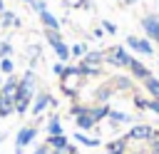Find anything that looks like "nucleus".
Returning a JSON list of instances; mask_svg holds the SVG:
<instances>
[{
    "instance_id": "f257e3e1",
    "label": "nucleus",
    "mask_w": 159,
    "mask_h": 154,
    "mask_svg": "<svg viewBox=\"0 0 159 154\" xmlns=\"http://www.w3.org/2000/svg\"><path fill=\"white\" fill-rule=\"evenodd\" d=\"M132 60H134V57L127 52L124 45H112L109 50H104V62H107L109 67H127V70H129Z\"/></svg>"
},
{
    "instance_id": "f03ea898",
    "label": "nucleus",
    "mask_w": 159,
    "mask_h": 154,
    "mask_svg": "<svg viewBox=\"0 0 159 154\" xmlns=\"http://www.w3.org/2000/svg\"><path fill=\"white\" fill-rule=\"evenodd\" d=\"M60 102L50 94V92H45V89H40V92H35V97H32V104H30V112L35 114V117H40L47 107H57Z\"/></svg>"
},
{
    "instance_id": "7ed1b4c3",
    "label": "nucleus",
    "mask_w": 159,
    "mask_h": 154,
    "mask_svg": "<svg viewBox=\"0 0 159 154\" xmlns=\"http://www.w3.org/2000/svg\"><path fill=\"white\" fill-rule=\"evenodd\" d=\"M139 25H142L147 40H149L152 45H159V15H157V12H149V15H144V17L139 20Z\"/></svg>"
},
{
    "instance_id": "20e7f679",
    "label": "nucleus",
    "mask_w": 159,
    "mask_h": 154,
    "mask_svg": "<svg viewBox=\"0 0 159 154\" xmlns=\"http://www.w3.org/2000/svg\"><path fill=\"white\" fill-rule=\"evenodd\" d=\"M124 137H127V142H147L149 144V139L154 137V127L147 122H139V124H132Z\"/></svg>"
},
{
    "instance_id": "39448f33",
    "label": "nucleus",
    "mask_w": 159,
    "mask_h": 154,
    "mask_svg": "<svg viewBox=\"0 0 159 154\" xmlns=\"http://www.w3.org/2000/svg\"><path fill=\"white\" fill-rule=\"evenodd\" d=\"M37 137V127H20L17 137H15V154H25V147L32 144Z\"/></svg>"
},
{
    "instance_id": "423d86ee",
    "label": "nucleus",
    "mask_w": 159,
    "mask_h": 154,
    "mask_svg": "<svg viewBox=\"0 0 159 154\" xmlns=\"http://www.w3.org/2000/svg\"><path fill=\"white\" fill-rule=\"evenodd\" d=\"M127 47H132L137 55H144V57H152L157 50H154V45L147 40V37H137V35H129L127 37Z\"/></svg>"
},
{
    "instance_id": "0eeeda50",
    "label": "nucleus",
    "mask_w": 159,
    "mask_h": 154,
    "mask_svg": "<svg viewBox=\"0 0 159 154\" xmlns=\"http://www.w3.org/2000/svg\"><path fill=\"white\" fill-rule=\"evenodd\" d=\"M32 92H27V89H17V97H15V114H25V112H30V104H32Z\"/></svg>"
},
{
    "instance_id": "6e6552de",
    "label": "nucleus",
    "mask_w": 159,
    "mask_h": 154,
    "mask_svg": "<svg viewBox=\"0 0 159 154\" xmlns=\"http://www.w3.org/2000/svg\"><path fill=\"white\" fill-rule=\"evenodd\" d=\"M75 124H77V132H92V129H97V119L92 117V112H89V107L82 112V114H77L75 117Z\"/></svg>"
},
{
    "instance_id": "1a4fd4ad",
    "label": "nucleus",
    "mask_w": 159,
    "mask_h": 154,
    "mask_svg": "<svg viewBox=\"0 0 159 154\" xmlns=\"http://www.w3.org/2000/svg\"><path fill=\"white\" fill-rule=\"evenodd\" d=\"M17 89H20V79H17L15 75H10V77L2 82V87H0L2 97H5V99H10V102H15V97H17Z\"/></svg>"
},
{
    "instance_id": "9d476101",
    "label": "nucleus",
    "mask_w": 159,
    "mask_h": 154,
    "mask_svg": "<svg viewBox=\"0 0 159 154\" xmlns=\"http://www.w3.org/2000/svg\"><path fill=\"white\" fill-rule=\"evenodd\" d=\"M129 72H132V79H139V82H144L147 77H152V70H149V67H147L142 60H132Z\"/></svg>"
},
{
    "instance_id": "9b49d317",
    "label": "nucleus",
    "mask_w": 159,
    "mask_h": 154,
    "mask_svg": "<svg viewBox=\"0 0 159 154\" xmlns=\"http://www.w3.org/2000/svg\"><path fill=\"white\" fill-rule=\"evenodd\" d=\"M80 62H84V65H89V67H102V65H104V52H102V50H89Z\"/></svg>"
},
{
    "instance_id": "f8f14e48",
    "label": "nucleus",
    "mask_w": 159,
    "mask_h": 154,
    "mask_svg": "<svg viewBox=\"0 0 159 154\" xmlns=\"http://www.w3.org/2000/svg\"><path fill=\"white\" fill-rule=\"evenodd\" d=\"M50 149H60V152H65L72 142H70V137L67 134H55V137H47V142H45Z\"/></svg>"
},
{
    "instance_id": "ddd939ff",
    "label": "nucleus",
    "mask_w": 159,
    "mask_h": 154,
    "mask_svg": "<svg viewBox=\"0 0 159 154\" xmlns=\"http://www.w3.org/2000/svg\"><path fill=\"white\" fill-rule=\"evenodd\" d=\"M40 25L45 30H60V17H55L50 10H42L40 12Z\"/></svg>"
},
{
    "instance_id": "4468645a",
    "label": "nucleus",
    "mask_w": 159,
    "mask_h": 154,
    "mask_svg": "<svg viewBox=\"0 0 159 154\" xmlns=\"http://www.w3.org/2000/svg\"><path fill=\"white\" fill-rule=\"evenodd\" d=\"M20 87L22 89H27V92H37V75H35V70H27L25 75H22V79H20Z\"/></svg>"
},
{
    "instance_id": "2eb2a0df",
    "label": "nucleus",
    "mask_w": 159,
    "mask_h": 154,
    "mask_svg": "<svg viewBox=\"0 0 159 154\" xmlns=\"http://www.w3.org/2000/svg\"><path fill=\"white\" fill-rule=\"evenodd\" d=\"M129 144H127V137H119V139H112L104 144V152H117V154H127Z\"/></svg>"
},
{
    "instance_id": "dca6fc26",
    "label": "nucleus",
    "mask_w": 159,
    "mask_h": 154,
    "mask_svg": "<svg viewBox=\"0 0 159 154\" xmlns=\"http://www.w3.org/2000/svg\"><path fill=\"white\" fill-rule=\"evenodd\" d=\"M109 87L114 92H129L134 84H132V77H114V79H109Z\"/></svg>"
},
{
    "instance_id": "f3484780",
    "label": "nucleus",
    "mask_w": 159,
    "mask_h": 154,
    "mask_svg": "<svg viewBox=\"0 0 159 154\" xmlns=\"http://www.w3.org/2000/svg\"><path fill=\"white\" fill-rule=\"evenodd\" d=\"M89 112H92V117H94L97 122H102V119L109 117L112 107H109V102H104V104H94V107H89Z\"/></svg>"
},
{
    "instance_id": "a211bd4d",
    "label": "nucleus",
    "mask_w": 159,
    "mask_h": 154,
    "mask_svg": "<svg viewBox=\"0 0 159 154\" xmlns=\"http://www.w3.org/2000/svg\"><path fill=\"white\" fill-rule=\"evenodd\" d=\"M45 132H47V137L65 134V129H62V124H60V117H57V114H52V117H50V122L45 124Z\"/></svg>"
},
{
    "instance_id": "6ab92c4d",
    "label": "nucleus",
    "mask_w": 159,
    "mask_h": 154,
    "mask_svg": "<svg viewBox=\"0 0 159 154\" xmlns=\"http://www.w3.org/2000/svg\"><path fill=\"white\" fill-rule=\"evenodd\" d=\"M114 94V89L109 87V84H99L97 89H94V99L99 102V104H104V102H109V97Z\"/></svg>"
},
{
    "instance_id": "aec40b11",
    "label": "nucleus",
    "mask_w": 159,
    "mask_h": 154,
    "mask_svg": "<svg viewBox=\"0 0 159 154\" xmlns=\"http://www.w3.org/2000/svg\"><path fill=\"white\" fill-rule=\"evenodd\" d=\"M75 142H77V144H84V147H92V149L102 144V142H99L97 137H87L84 132H75Z\"/></svg>"
},
{
    "instance_id": "412c9836",
    "label": "nucleus",
    "mask_w": 159,
    "mask_h": 154,
    "mask_svg": "<svg viewBox=\"0 0 159 154\" xmlns=\"http://www.w3.org/2000/svg\"><path fill=\"white\" fill-rule=\"evenodd\" d=\"M142 87L152 94V97H159V77L157 75H152V77H147L144 82H142Z\"/></svg>"
},
{
    "instance_id": "4be33fe9",
    "label": "nucleus",
    "mask_w": 159,
    "mask_h": 154,
    "mask_svg": "<svg viewBox=\"0 0 159 154\" xmlns=\"http://www.w3.org/2000/svg\"><path fill=\"white\" fill-rule=\"evenodd\" d=\"M87 52H89V47H87L84 42H75V45H70V60H72V57L82 60V57H84Z\"/></svg>"
},
{
    "instance_id": "5701e85b",
    "label": "nucleus",
    "mask_w": 159,
    "mask_h": 154,
    "mask_svg": "<svg viewBox=\"0 0 159 154\" xmlns=\"http://www.w3.org/2000/svg\"><path fill=\"white\" fill-rule=\"evenodd\" d=\"M107 119H109V124H112V127H117L119 122H132V117H129L127 112H119V109H112Z\"/></svg>"
},
{
    "instance_id": "b1692460",
    "label": "nucleus",
    "mask_w": 159,
    "mask_h": 154,
    "mask_svg": "<svg viewBox=\"0 0 159 154\" xmlns=\"http://www.w3.org/2000/svg\"><path fill=\"white\" fill-rule=\"evenodd\" d=\"M15 22H17V15L10 12V10H2V15H0V27H15Z\"/></svg>"
},
{
    "instance_id": "393cba45",
    "label": "nucleus",
    "mask_w": 159,
    "mask_h": 154,
    "mask_svg": "<svg viewBox=\"0 0 159 154\" xmlns=\"http://www.w3.org/2000/svg\"><path fill=\"white\" fill-rule=\"evenodd\" d=\"M52 50H55V55L60 57V62H67V60H70V45H67V42H60V45H55Z\"/></svg>"
},
{
    "instance_id": "a878e982",
    "label": "nucleus",
    "mask_w": 159,
    "mask_h": 154,
    "mask_svg": "<svg viewBox=\"0 0 159 154\" xmlns=\"http://www.w3.org/2000/svg\"><path fill=\"white\" fill-rule=\"evenodd\" d=\"M77 67H80L82 77H99V75H102V67H89V65H84V62H80Z\"/></svg>"
},
{
    "instance_id": "bb28decb",
    "label": "nucleus",
    "mask_w": 159,
    "mask_h": 154,
    "mask_svg": "<svg viewBox=\"0 0 159 154\" xmlns=\"http://www.w3.org/2000/svg\"><path fill=\"white\" fill-rule=\"evenodd\" d=\"M0 75H15V62H12V57H2L0 60Z\"/></svg>"
},
{
    "instance_id": "cd10ccee",
    "label": "nucleus",
    "mask_w": 159,
    "mask_h": 154,
    "mask_svg": "<svg viewBox=\"0 0 159 154\" xmlns=\"http://www.w3.org/2000/svg\"><path fill=\"white\" fill-rule=\"evenodd\" d=\"M45 40L55 47V45H60V42H65L62 40V35H60V30H45Z\"/></svg>"
},
{
    "instance_id": "c85d7f7f",
    "label": "nucleus",
    "mask_w": 159,
    "mask_h": 154,
    "mask_svg": "<svg viewBox=\"0 0 159 154\" xmlns=\"http://www.w3.org/2000/svg\"><path fill=\"white\" fill-rule=\"evenodd\" d=\"M10 114H15V102L5 99V102L0 104V119H5V117H10Z\"/></svg>"
},
{
    "instance_id": "c756f323",
    "label": "nucleus",
    "mask_w": 159,
    "mask_h": 154,
    "mask_svg": "<svg viewBox=\"0 0 159 154\" xmlns=\"http://www.w3.org/2000/svg\"><path fill=\"white\" fill-rule=\"evenodd\" d=\"M149 154H159V129H154V137L149 139Z\"/></svg>"
},
{
    "instance_id": "7c9ffc66",
    "label": "nucleus",
    "mask_w": 159,
    "mask_h": 154,
    "mask_svg": "<svg viewBox=\"0 0 159 154\" xmlns=\"http://www.w3.org/2000/svg\"><path fill=\"white\" fill-rule=\"evenodd\" d=\"M99 25H102V30H104L107 35H117V25H114L112 20H102Z\"/></svg>"
},
{
    "instance_id": "2f4dec72",
    "label": "nucleus",
    "mask_w": 159,
    "mask_h": 154,
    "mask_svg": "<svg viewBox=\"0 0 159 154\" xmlns=\"http://www.w3.org/2000/svg\"><path fill=\"white\" fill-rule=\"evenodd\" d=\"M10 55H12V45H10L7 40L0 42V60H2V57H10Z\"/></svg>"
},
{
    "instance_id": "473e14b6",
    "label": "nucleus",
    "mask_w": 159,
    "mask_h": 154,
    "mask_svg": "<svg viewBox=\"0 0 159 154\" xmlns=\"http://www.w3.org/2000/svg\"><path fill=\"white\" fill-rule=\"evenodd\" d=\"M147 102H149L147 97H139V94H134V107H137L139 112H144V109H147Z\"/></svg>"
},
{
    "instance_id": "72a5a7b5",
    "label": "nucleus",
    "mask_w": 159,
    "mask_h": 154,
    "mask_svg": "<svg viewBox=\"0 0 159 154\" xmlns=\"http://www.w3.org/2000/svg\"><path fill=\"white\" fill-rule=\"evenodd\" d=\"M147 109H149V112H154V114L159 117V97H152V99L147 102Z\"/></svg>"
},
{
    "instance_id": "f704fd0d",
    "label": "nucleus",
    "mask_w": 159,
    "mask_h": 154,
    "mask_svg": "<svg viewBox=\"0 0 159 154\" xmlns=\"http://www.w3.org/2000/svg\"><path fill=\"white\" fill-rule=\"evenodd\" d=\"M32 10L40 15L42 10H47V0H35V2H32Z\"/></svg>"
},
{
    "instance_id": "c9c22d12",
    "label": "nucleus",
    "mask_w": 159,
    "mask_h": 154,
    "mask_svg": "<svg viewBox=\"0 0 159 154\" xmlns=\"http://www.w3.org/2000/svg\"><path fill=\"white\" fill-rule=\"evenodd\" d=\"M65 70H67V62H57V65L52 67V72H55L57 77H62V75H65Z\"/></svg>"
},
{
    "instance_id": "e433bc0d",
    "label": "nucleus",
    "mask_w": 159,
    "mask_h": 154,
    "mask_svg": "<svg viewBox=\"0 0 159 154\" xmlns=\"http://www.w3.org/2000/svg\"><path fill=\"white\" fill-rule=\"evenodd\" d=\"M84 109H87V104H72V107H70V114L77 117V114H82Z\"/></svg>"
},
{
    "instance_id": "4c0bfd02",
    "label": "nucleus",
    "mask_w": 159,
    "mask_h": 154,
    "mask_svg": "<svg viewBox=\"0 0 159 154\" xmlns=\"http://www.w3.org/2000/svg\"><path fill=\"white\" fill-rule=\"evenodd\" d=\"M32 154H50V147H47V144H37Z\"/></svg>"
},
{
    "instance_id": "58836bf2",
    "label": "nucleus",
    "mask_w": 159,
    "mask_h": 154,
    "mask_svg": "<svg viewBox=\"0 0 159 154\" xmlns=\"http://www.w3.org/2000/svg\"><path fill=\"white\" fill-rule=\"evenodd\" d=\"M92 35H94V37H97V40H102V37H104V35H107V32H104V30H102V27H94V32H92Z\"/></svg>"
},
{
    "instance_id": "ea45409f",
    "label": "nucleus",
    "mask_w": 159,
    "mask_h": 154,
    "mask_svg": "<svg viewBox=\"0 0 159 154\" xmlns=\"http://www.w3.org/2000/svg\"><path fill=\"white\" fill-rule=\"evenodd\" d=\"M65 152H67V154H80V149H77V147H75V144H70V147H67V149H65Z\"/></svg>"
},
{
    "instance_id": "a19ab883",
    "label": "nucleus",
    "mask_w": 159,
    "mask_h": 154,
    "mask_svg": "<svg viewBox=\"0 0 159 154\" xmlns=\"http://www.w3.org/2000/svg\"><path fill=\"white\" fill-rule=\"evenodd\" d=\"M127 154H147L144 149H132V152H127Z\"/></svg>"
},
{
    "instance_id": "79ce46f5",
    "label": "nucleus",
    "mask_w": 159,
    "mask_h": 154,
    "mask_svg": "<svg viewBox=\"0 0 159 154\" xmlns=\"http://www.w3.org/2000/svg\"><path fill=\"white\" fill-rule=\"evenodd\" d=\"M50 154H67V152H60V149H50Z\"/></svg>"
},
{
    "instance_id": "37998d69",
    "label": "nucleus",
    "mask_w": 159,
    "mask_h": 154,
    "mask_svg": "<svg viewBox=\"0 0 159 154\" xmlns=\"http://www.w3.org/2000/svg\"><path fill=\"white\" fill-rule=\"evenodd\" d=\"M134 2H137V0H124V5H134Z\"/></svg>"
},
{
    "instance_id": "c03bdc74",
    "label": "nucleus",
    "mask_w": 159,
    "mask_h": 154,
    "mask_svg": "<svg viewBox=\"0 0 159 154\" xmlns=\"http://www.w3.org/2000/svg\"><path fill=\"white\" fill-rule=\"evenodd\" d=\"M2 142H5V132H0V144H2Z\"/></svg>"
},
{
    "instance_id": "a18cd8bd",
    "label": "nucleus",
    "mask_w": 159,
    "mask_h": 154,
    "mask_svg": "<svg viewBox=\"0 0 159 154\" xmlns=\"http://www.w3.org/2000/svg\"><path fill=\"white\" fill-rule=\"evenodd\" d=\"M22 2H27V5H30V7H32V2H35V0H22Z\"/></svg>"
},
{
    "instance_id": "49530a36",
    "label": "nucleus",
    "mask_w": 159,
    "mask_h": 154,
    "mask_svg": "<svg viewBox=\"0 0 159 154\" xmlns=\"http://www.w3.org/2000/svg\"><path fill=\"white\" fill-rule=\"evenodd\" d=\"M2 10H5V2H2V0H0V12H2Z\"/></svg>"
},
{
    "instance_id": "de8ad7c7",
    "label": "nucleus",
    "mask_w": 159,
    "mask_h": 154,
    "mask_svg": "<svg viewBox=\"0 0 159 154\" xmlns=\"http://www.w3.org/2000/svg\"><path fill=\"white\" fill-rule=\"evenodd\" d=\"M2 102H5V97H2V92H0V104H2Z\"/></svg>"
},
{
    "instance_id": "09e8293b",
    "label": "nucleus",
    "mask_w": 159,
    "mask_h": 154,
    "mask_svg": "<svg viewBox=\"0 0 159 154\" xmlns=\"http://www.w3.org/2000/svg\"><path fill=\"white\" fill-rule=\"evenodd\" d=\"M2 82H5V79H2V75H0V87H2Z\"/></svg>"
},
{
    "instance_id": "8fccbe9b",
    "label": "nucleus",
    "mask_w": 159,
    "mask_h": 154,
    "mask_svg": "<svg viewBox=\"0 0 159 154\" xmlns=\"http://www.w3.org/2000/svg\"><path fill=\"white\" fill-rule=\"evenodd\" d=\"M117 2H119V5H124V0H117Z\"/></svg>"
},
{
    "instance_id": "3c124183",
    "label": "nucleus",
    "mask_w": 159,
    "mask_h": 154,
    "mask_svg": "<svg viewBox=\"0 0 159 154\" xmlns=\"http://www.w3.org/2000/svg\"><path fill=\"white\" fill-rule=\"evenodd\" d=\"M107 154H117V152H107Z\"/></svg>"
},
{
    "instance_id": "603ef678",
    "label": "nucleus",
    "mask_w": 159,
    "mask_h": 154,
    "mask_svg": "<svg viewBox=\"0 0 159 154\" xmlns=\"http://www.w3.org/2000/svg\"><path fill=\"white\" fill-rule=\"evenodd\" d=\"M157 124H159V117H157Z\"/></svg>"
},
{
    "instance_id": "864d4df0",
    "label": "nucleus",
    "mask_w": 159,
    "mask_h": 154,
    "mask_svg": "<svg viewBox=\"0 0 159 154\" xmlns=\"http://www.w3.org/2000/svg\"><path fill=\"white\" fill-rule=\"evenodd\" d=\"M157 5H159V0H157Z\"/></svg>"
},
{
    "instance_id": "5fc2aeb1",
    "label": "nucleus",
    "mask_w": 159,
    "mask_h": 154,
    "mask_svg": "<svg viewBox=\"0 0 159 154\" xmlns=\"http://www.w3.org/2000/svg\"><path fill=\"white\" fill-rule=\"evenodd\" d=\"M157 77H159V75H157Z\"/></svg>"
}]
</instances>
